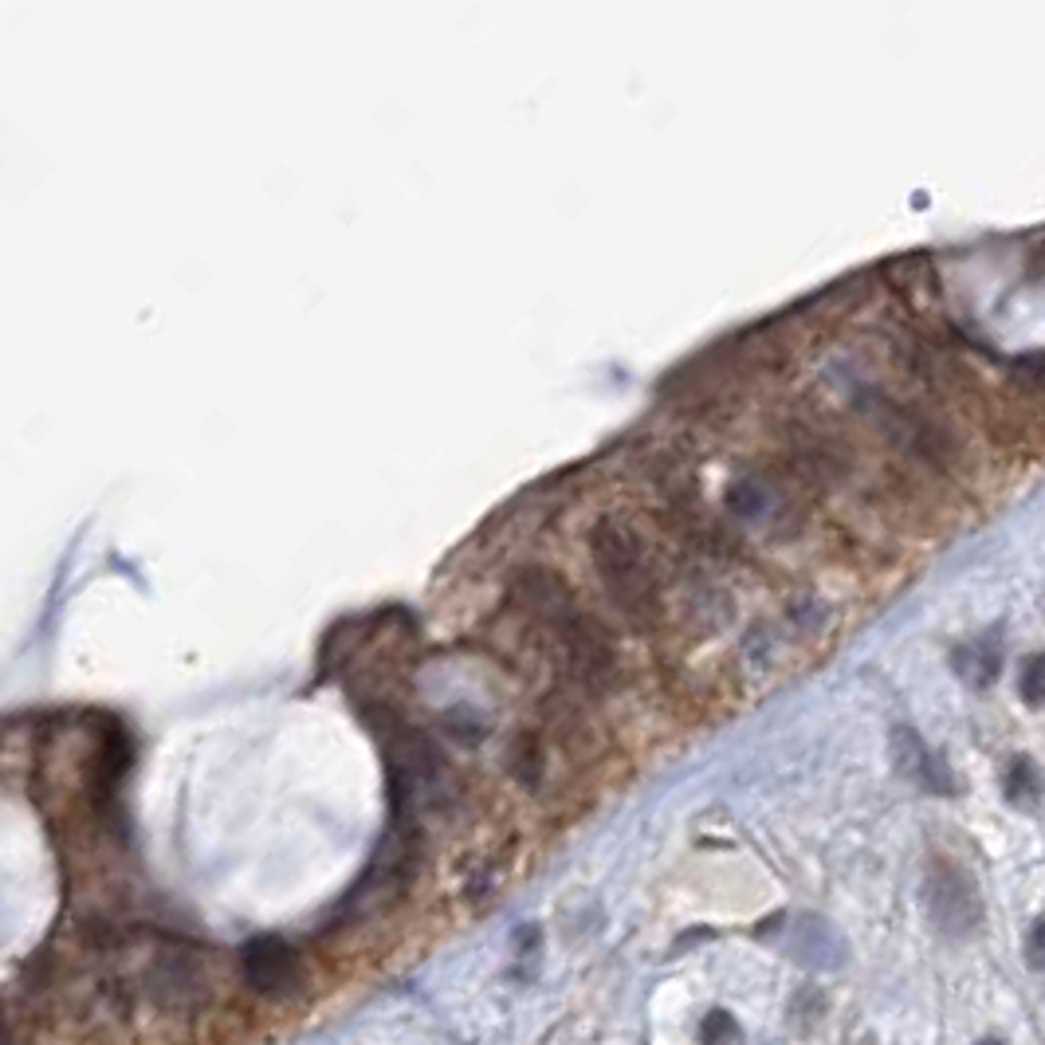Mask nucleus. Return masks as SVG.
I'll return each instance as SVG.
<instances>
[{
	"label": "nucleus",
	"instance_id": "obj_4",
	"mask_svg": "<svg viewBox=\"0 0 1045 1045\" xmlns=\"http://www.w3.org/2000/svg\"><path fill=\"white\" fill-rule=\"evenodd\" d=\"M893 759L896 766H900V774H908V778L920 783L924 790H932V795H951V771L927 751V743L912 727H896L893 732Z\"/></svg>",
	"mask_w": 1045,
	"mask_h": 1045
},
{
	"label": "nucleus",
	"instance_id": "obj_11",
	"mask_svg": "<svg viewBox=\"0 0 1045 1045\" xmlns=\"http://www.w3.org/2000/svg\"><path fill=\"white\" fill-rule=\"evenodd\" d=\"M979 1045H1003V1042H998V1037H983Z\"/></svg>",
	"mask_w": 1045,
	"mask_h": 1045
},
{
	"label": "nucleus",
	"instance_id": "obj_7",
	"mask_svg": "<svg viewBox=\"0 0 1045 1045\" xmlns=\"http://www.w3.org/2000/svg\"><path fill=\"white\" fill-rule=\"evenodd\" d=\"M1006 798L1015 806H1030L1042 798V771L1034 766V759L1018 754L1010 763V771H1006Z\"/></svg>",
	"mask_w": 1045,
	"mask_h": 1045
},
{
	"label": "nucleus",
	"instance_id": "obj_5",
	"mask_svg": "<svg viewBox=\"0 0 1045 1045\" xmlns=\"http://www.w3.org/2000/svg\"><path fill=\"white\" fill-rule=\"evenodd\" d=\"M786 944H790V955H795L798 963L814 967V971H829V967H837L845 959L841 935L825 924V920H817V915H802V920L790 927V939H786Z\"/></svg>",
	"mask_w": 1045,
	"mask_h": 1045
},
{
	"label": "nucleus",
	"instance_id": "obj_6",
	"mask_svg": "<svg viewBox=\"0 0 1045 1045\" xmlns=\"http://www.w3.org/2000/svg\"><path fill=\"white\" fill-rule=\"evenodd\" d=\"M955 673L963 676L971 688H986V684L995 680L998 668H1003V661H998V649L995 641H975L967 644V649H959V653L951 656Z\"/></svg>",
	"mask_w": 1045,
	"mask_h": 1045
},
{
	"label": "nucleus",
	"instance_id": "obj_3",
	"mask_svg": "<svg viewBox=\"0 0 1045 1045\" xmlns=\"http://www.w3.org/2000/svg\"><path fill=\"white\" fill-rule=\"evenodd\" d=\"M927 912L944 935H967L983 920V900L971 876L959 873L955 864H935L927 876Z\"/></svg>",
	"mask_w": 1045,
	"mask_h": 1045
},
{
	"label": "nucleus",
	"instance_id": "obj_1",
	"mask_svg": "<svg viewBox=\"0 0 1045 1045\" xmlns=\"http://www.w3.org/2000/svg\"><path fill=\"white\" fill-rule=\"evenodd\" d=\"M590 554L610 602L637 629H649V625L661 622V570H656L653 551H649V543L641 539L634 522L617 519V515L598 519L590 531Z\"/></svg>",
	"mask_w": 1045,
	"mask_h": 1045
},
{
	"label": "nucleus",
	"instance_id": "obj_10",
	"mask_svg": "<svg viewBox=\"0 0 1045 1045\" xmlns=\"http://www.w3.org/2000/svg\"><path fill=\"white\" fill-rule=\"evenodd\" d=\"M1025 963L1034 967V971H1042L1045 967V915L1030 927V939H1025Z\"/></svg>",
	"mask_w": 1045,
	"mask_h": 1045
},
{
	"label": "nucleus",
	"instance_id": "obj_2",
	"mask_svg": "<svg viewBox=\"0 0 1045 1045\" xmlns=\"http://www.w3.org/2000/svg\"><path fill=\"white\" fill-rule=\"evenodd\" d=\"M241 975L263 998H292L307 979L299 951L283 944L280 935H256L241 947Z\"/></svg>",
	"mask_w": 1045,
	"mask_h": 1045
},
{
	"label": "nucleus",
	"instance_id": "obj_9",
	"mask_svg": "<svg viewBox=\"0 0 1045 1045\" xmlns=\"http://www.w3.org/2000/svg\"><path fill=\"white\" fill-rule=\"evenodd\" d=\"M1018 688H1022V700L1030 708H1045V653H1037V656H1030V661H1025Z\"/></svg>",
	"mask_w": 1045,
	"mask_h": 1045
},
{
	"label": "nucleus",
	"instance_id": "obj_8",
	"mask_svg": "<svg viewBox=\"0 0 1045 1045\" xmlns=\"http://www.w3.org/2000/svg\"><path fill=\"white\" fill-rule=\"evenodd\" d=\"M700 1042L704 1045H739L743 1042V1034H739V1025H735V1018L727 1015V1010H712V1015L704 1018V1025H700Z\"/></svg>",
	"mask_w": 1045,
	"mask_h": 1045
}]
</instances>
